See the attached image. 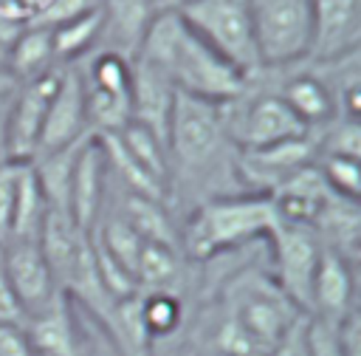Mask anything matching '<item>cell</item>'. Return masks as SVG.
<instances>
[{
	"label": "cell",
	"instance_id": "4316f807",
	"mask_svg": "<svg viewBox=\"0 0 361 356\" xmlns=\"http://www.w3.org/2000/svg\"><path fill=\"white\" fill-rule=\"evenodd\" d=\"M25 308L0 266V325H25Z\"/></svg>",
	"mask_w": 361,
	"mask_h": 356
},
{
	"label": "cell",
	"instance_id": "ba28073f",
	"mask_svg": "<svg viewBox=\"0 0 361 356\" xmlns=\"http://www.w3.org/2000/svg\"><path fill=\"white\" fill-rule=\"evenodd\" d=\"M62 68L65 65H54L34 79L17 82V90L11 96L6 124H3L0 161L31 164L37 158L39 136H42V124H45V110H48V102L56 90Z\"/></svg>",
	"mask_w": 361,
	"mask_h": 356
},
{
	"label": "cell",
	"instance_id": "9a60e30c",
	"mask_svg": "<svg viewBox=\"0 0 361 356\" xmlns=\"http://www.w3.org/2000/svg\"><path fill=\"white\" fill-rule=\"evenodd\" d=\"M355 311V263L333 249H322L319 268L310 288V316L338 325Z\"/></svg>",
	"mask_w": 361,
	"mask_h": 356
},
{
	"label": "cell",
	"instance_id": "1f68e13d",
	"mask_svg": "<svg viewBox=\"0 0 361 356\" xmlns=\"http://www.w3.org/2000/svg\"><path fill=\"white\" fill-rule=\"evenodd\" d=\"M152 3H155V8H158V11H175L183 0H152Z\"/></svg>",
	"mask_w": 361,
	"mask_h": 356
},
{
	"label": "cell",
	"instance_id": "ac0fdd59",
	"mask_svg": "<svg viewBox=\"0 0 361 356\" xmlns=\"http://www.w3.org/2000/svg\"><path fill=\"white\" fill-rule=\"evenodd\" d=\"M23 328L37 356H76V333L65 294L54 299L45 311L28 316Z\"/></svg>",
	"mask_w": 361,
	"mask_h": 356
},
{
	"label": "cell",
	"instance_id": "83f0119b",
	"mask_svg": "<svg viewBox=\"0 0 361 356\" xmlns=\"http://www.w3.org/2000/svg\"><path fill=\"white\" fill-rule=\"evenodd\" d=\"M0 356H37L23 325H0Z\"/></svg>",
	"mask_w": 361,
	"mask_h": 356
},
{
	"label": "cell",
	"instance_id": "f1b7e54d",
	"mask_svg": "<svg viewBox=\"0 0 361 356\" xmlns=\"http://www.w3.org/2000/svg\"><path fill=\"white\" fill-rule=\"evenodd\" d=\"M305 328H307V316H302L276 345L268 356H310L307 350V339H305Z\"/></svg>",
	"mask_w": 361,
	"mask_h": 356
},
{
	"label": "cell",
	"instance_id": "8992f818",
	"mask_svg": "<svg viewBox=\"0 0 361 356\" xmlns=\"http://www.w3.org/2000/svg\"><path fill=\"white\" fill-rule=\"evenodd\" d=\"M262 71L305 62L313 45L310 0H248Z\"/></svg>",
	"mask_w": 361,
	"mask_h": 356
},
{
	"label": "cell",
	"instance_id": "5b68a950",
	"mask_svg": "<svg viewBox=\"0 0 361 356\" xmlns=\"http://www.w3.org/2000/svg\"><path fill=\"white\" fill-rule=\"evenodd\" d=\"M220 113L237 150H259L307 136V127L293 116V110L259 82H245L240 96L220 105Z\"/></svg>",
	"mask_w": 361,
	"mask_h": 356
},
{
	"label": "cell",
	"instance_id": "30bf717a",
	"mask_svg": "<svg viewBox=\"0 0 361 356\" xmlns=\"http://www.w3.org/2000/svg\"><path fill=\"white\" fill-rule=\"evenodd\" d=\"M316 147L310 133L302 138H290L274 147H259V150H237V181L245 192H259L271 195L285 178H290L296 170L313 164Z\"/></svg>",
	"mask_w": 361,
	"mask_h": 356
},
{
	"label": "cell",
	"instance_id": "484cf974",
	"mask_svg": "<svg viewBox=\"0 0 361 356\" xmlns=\"http://www.w3.org/2000/svg\"><path fill=\"white\" fill-rule=\"evenodd\" d=\"M305 339H307L310 356H344V353H341V345H338L336 325H330V322H322V319L307 316Z\"/></svg>",
	"mask_w": 361,
	"mask_h": 356
},
{
	"label": "cell",
	"instance_id": "d6986e66",
	"mask_svg": "<svg viewBox=\"0 0 361 356\" xmlns=\"http://www.w3.org/2000/svg\"><path fill=\"white\" fill-rule=\"evenodd\" d=\"M118 215L133 226V232L144 240V243H155V246H169L180 251V240H178V229L164 206V201L155 198H144L135 192L124 189V198L118 203Z\"/></svg>",
	"mask_w": 361,
	"mask_h": 356
},
{
	"label": "cell",
	"instance_id": "e0dca14e",
	"mask_svg": "<svg viewBox=\"0 0 361 356\" xmlns=\"http://www.w3.org/2000/svg\"><path fill=\"white\" fill-rule=\"evenodd\" d=\"M313 232L319 235L322 246L338 251L344 260H358V240H361V212L358 201L330 195L313 220Z\"/></svg>",
	"mask_w": 361,
	"mask_h": 356
},
{
	"label": "cell",
	"instance_id": "7c38bea8",
	"mask_svg": "<svg viewBox=\"0 0 361 356\" xmlns=\"http://www.w3.org/2000/svg\"><path fill=\"white\" fill-rule=\"evenodd\" d=\"M107 184H110L107 158L96 133H90L79 147L73 178H71V195H68V218L73 220L76 229L87 235L93 232V226L99 223L107 206Z\"/></svg>",
	"mask_w": 361,
	"mask_h": 356
},
{
	"label": "cell",
	"instance_id": "f546056e",
	"mask_svg": "<svg viewBox=\"0 0 361 356\" xmlns=\"http://www.w3.org/2000/svg\"><path fill=\"white\" fill-rule=\"evenodd\" d=\"M25 20H17V17H6L0 14V71L6 73V65H8V57L14 51V42L23 31Z\"/></svg>",
	"mask_w": 361,
	"mask_h": 356
},
{
	"label": "cell",
	"instance_id": "7402d4cb",
	"mask_svg": "<svg viewBox=\"0 0 361 356\" xmlns=\"http://www.w3.org/2000/svg\"><path fill=\"white\" fill-rule=\"evenodd\" d=\"M178 271H180V251L178 249L144 243L138 266H135V285H141L144 291H169L166 285L178 277Z\"/></svg>",
	"mask_w": 361,
	"mask_h": 356
},
{
	"label": "cell",
	"instance_id": "cb8c5ba5",
	"mask_svg": "<svg viewBox=\"0 0 361 356\" xmlns=\"http://www.w3.org/2000/svg\"><path fill=\"white\" fill-rule=\"evenodd\" d=\"M141 316L149 339L166 336L180 322V299L172 291H141Z\"/></svg>",
	"mask_w": 361,
	"mask_h": 356
},
{
	"label": "cell",
	"instance_id": "2e32d148",
	"mask_svg": "<svg viewBox=\"0 0 361 356\" xmlns=\"http://www.w3.org/2000/svg\"><path fill=\"white\" fill-rule=\"evenodd\" d=\"M116 138V144L121 147V153L133 161V167L149 178L161 195L166 198L169 195V161H166V144L161 136H155L152 130H147L144 124L138 121H127L121 130L110 133Z\"/></svg>",
	"mask_w": 361,
	"mask_h": 356
},
{
	"label": "cell",
	"instance_id": "3957f363",
	"mask_svg": "<svg viewBox=\"0 0 361 356\" xmlns=\"http://www.w3.org/2000/svg\"><path fill=\"white\" fill-rule=\"evenodd\" d=\"M279 215L268 195L259 192H231L200 201L183 229L178 232L180 251L192 260H209L220 251L240 249L257 237H271Z\"/></svg>",
	"mask_w": 361,
	"mask_h": 356
},
{
	"label": "cell",
	"instance_id": "7a4b0ae2",
	"mask_svg": "<svg viewBox=\"0 0 361 356\" xmlns=\"http://www.w3.org/2000/svg\"><path fill=\"white\" fill-rule=\"evenodd\" d=\"M133 59L155 68L180 96L226 105L243 93L245 79L214 54L175 11H161Z\"/></svg>",
	"mask_w": 361,
	"mask_h": 356
},
{
	"label": "cell",
	"instance_id": "277c9868",
	"mask_svg": "<svg viewBox=\"0 0 361 356\" xmlns=\"http://www.w3.org/2000/svg\"><path fill=\"white\" fill-rule=\"evenodd\" d=\"M175 14L245 82L262 71L248 0H183Z\"/></svg>",
	"mask_w": 361,
	"mask_h": 356
},
{
	"label": "cell",
	"instance_id": "603a6c76",
	"mask_svg": "<svg viewBox=\"0 0 361 356\" xmlns=\"http://www.w3.org/2000/svg\"><path fill=\"white\" fill-rule=\"evenodd\" d=\"M316 170L322 172L327 189L338 198H350V201H358V192H361V164L358 158H350V155H327V153H319L313 158Z\"/></svg>",
	"mask_w": 361,
	"mask_h": 356
},
{
	"label": "cell",
	"instance_id": "6da1fadb",
	"mask_svg": "<svg viewBox=\"0 0 361 356\" xmlns=\"http://www.w3.org/2000/svg\"><path fill=\"white\" fill-rule=\"evenodd\" d=\"M166 161L169 192L180 181L195 192H206L203 201L231 192H245L237 181V147L231 144L220 105L192 96H175L166 124Z\"/></svg>",
	"mask_w": 361,
	"mask_h": 356
},
{
	"label": "cell",
	"instance_id": "ffe728a7",
	"mask_svg": "<svg viewBox=\"0 0 361 356\" xmlns=\"http://www.w3.org/2000/svg\"><path fill=\"white\" fill-rule=\"evenodd\" d=\"M54 65H56V59H54V45H51V28L28 20L23 25L17 42H14L6 73L14 82H25V79H34V76L45 73Z\"/></svg>",
	"mask_w": 361,
	"mask_h": 356
},
{
	"label": "cell",
	"instance_id": "52a82bcc",
	"mask_svg": "<svg viewBox=\"0 0 361 356\" xmlns=\"http://www.w3.org/2000/svg\"><path fill=\"white\" fill-rule=\"evenodd\" d=\"M228 316L251 336V342L268 356L274 345L305 316L274 280L245 271L228 291Z\"/></svg>",
	"mask_w": 361,
	"mask_h": 356
},
{
	"label": "cell",
	"instance_id": "d4e9b609",
	"mask_svg": "<svg viewBox=\"0 0 361 356\" xmlns=\"http://www.w3.org/2000/svg\"><path fill=\"white\" fill-rule=\"evenodd\" d=\"M23 164L0 161V246L8 240L11 232V212H14V189H17V172Z\"/></svg>",
	"mask_w": 361,
	"mask_h": 356
},
{
	"label": "cell",
	"instance_id": "4fadbf2b",
	"mask_svg": "<svg viewBox=\"0 0 361 356\" xmlns=\"http://www.w3.org/2000/svg\"><path fill=\"white\" fill-rule=\"evenodd\" d=\"M87 136H90V127H87V116H85L82 82H79L76 71L71 65H65L62 76L56 82V90L48 102V110H45V124H42L37 158L45 153L71 147Z\"/></svg>",
	"mask_w": 361,
	"mask_h": 356
},
{
	"label": "cell",
	"instance_id": "5bb4252c",
	"mask_svg": "<svg viewBox=\"0 0 361 356\" xmlns=\"http://www.w3.org/2000/svg\"><path fill=\"white\" fill-rule=\"evenodd\" d=\"M313 3V45L310 62H327L358 51L361 0H310Z\"/></svg>",
	"mask_w": 361,
	"mask_h": 356
},
{
	"label": "cell",
	"instance_id": "4dcf8cb0",
	"mask_svg": "<svg viewBox=\"0 0 361 356\" xmlns=\"http://www.w3.org/2000/svg\"><path fill=\"white\" fill-rule=\"evenodd\" d=\"M17 90V82L0 71V144H3V124H6V113H8V105H11V96Z\"/></svg>",
	"mask_w": 361,
	"mask_h": 356
},
{
	"label": "cell",
	"instance_id": "44dd1931",
	"mask_svg": "<svg viewBox=\"0 0 361 356\" xmlns=\"http://www.w3.org/2000/svg\"><path fill=\"white\" fill-rule=\"evenodd\" d=\"M48 218V203L37 184L31 164H23L17 172L14 189V212H11V232L8 240H39L42 223Z\"/></svg>",
	"mask_w": 361,
	"mask_h": 356
},
{
	"label": "cell",
	"instance_id": "9c48e42d",
	"mask_svg": "<svg viewBox=\"0 0 361 356\" xmlns=\"http://www.w3.org/2000/svg\"><path fill=\"white\" fill-rule=\"evenodd\" d=\"M276 266V285L279 291L305 314L310 316V288L322 257V240L313 232V226L302 223H285L279 220L274 235L268 237Z\"/></svg>",
	"mask_w": 361,
	"mask_h": 356
},
{
	"label": "cell",
	"instance_id": "8fae6325",
	"mask_svg": "<svg viewBox=\"0 0 361 356\" xmlns=\"http://www.w3.org/2000/svg\"><path fill=\"white\" fill-rule=\"evenodd\" d=\"M0 266L17 291L25 316H34L45 311L54 299L62 297V291L54 283V274L45 263V254L39 249V240H6L0 246Z\"/></svg>",
	"mask_w": 361,
	"mask_h": 356
}]
</instances>
